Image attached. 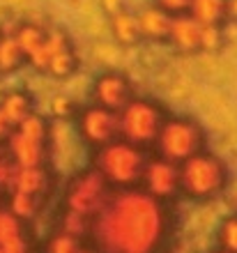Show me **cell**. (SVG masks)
I'll list each match as a JSON object with an SVG mask.
<instances>
[{
	"instance_id": "cell-1",
	"label": "cell",
	"mask_w": 237,
	"mask_h": 253,
	"mask_svg": "<svg viewBox=\"0 0 237 253\" xmlns=\"http://www.w3.org/2000/svg\"><path fill=\"white\" fill-rule=\"evenodd\" d=\"M164 233V203L143 189L113 191L90 226L93 247L99 253H154Z\"/></svg>"
},
{
	"instance_id": "cell-2",
	"label": "cell",
	"mask_w": 237,
	"mask_h": 253,
	"mask_svg": "<svg viewBox=\"0 0 237 253\" xmlns=\"http://www.w3.org/2000/svg\"><path fill=\"white\" fill-rule=\"evenodd\" d=\"M147 161L150 159H145L143 147H136L118 138L115 143L99 147L95 152L93 168H97L104 175L113 189H132L134 184H141Z\"/></svg>"
},
{
	"instance_id": "cell-3",
	"label": "cell",
	"mask_w": 237,
	"mask_h": 253,
	"mask_svg": "<svg viewBox=\"0 0 237 253\" xmlns=\"http://www.w3.org/2000/svg\"><path fill=\"white\" fill-rule=\"evenodd\" d=\"M180 180L189 198H214L226 189L228 170L217 154L200 152L180 164Z\"/></svg>"
},
{
	"instance_id": "cell-4",
	"label": "cell",
	"mask_w": 237,
	"mask_h": 253,
	"mask_svg": "<svg viewBox=\"0 0 237 253\" xmlns=\"http://www.w3.org/2000/svg\"><path fill=\"white\" fill-rule=\"evenodd\" d=\"M166 125L164 111L147 99H132L120 111V138L136 147L154 145Z\"/></svg>"
},
{
	"instance_id": "cell-5",
	"label": "cell",
	"mask_w": 237,
	"mask_h": 253,
	"mask_svg": "<svg viewBox=\"0 0 237 253\" xmlns=\"http://www.w3.org/2000/svg\"><path fill=\"white\" fill-rule=\"evenodd\" d=\"M205 145V133L200 129V125L189 118H171L166 120L164 129L159 133L157 147L159 157L173 161V164H185L187 159L196 157L203 152Z\"/></svg>"
},
{
	"instance_id": "cell-6",
	"label": "cell",
	"mask_w": 237,
	"mask_h": 253,
	"mask_svg": "<svg viewBox=\"0 0 237 253\" xmlns=\"http://www.w3.org/2000/svg\"><path fill=\"white\" fill-rule=\"evenodd\" d=\"M47 122L33 113L26 122H21L14 129L12 138L7 140V152L14 159L16 168H40L47 159Z\"/></svg>"
},
{
	"instance_id": "cell-7",
	"label": "cell",
	"mask_w": 237,
	"mask_h": 253,
	"mask_svg": "<svg viewBox=\"0 0 237 253\" xmlns=\"http://www.w3.org/2000/svg\"><path fill=\"white\" fill-rule=\"evenodd\" d=\"M113 187L106 182V177L99 173L97 168H90L86 173L76 175L67 189L65 196V205L67 212L81 214V216H88L93 219L95 214L106 205V200L111 198Z\"/></svg>"
},
{
	"instance_id": "cell-8",
	"label": "cell",
	"mask_w": 237,
	"mask_h": 253,
	"mask_svg": "<svg viewBox=\"0 0 237 253\" xmlns=\"http://www.w3.org/2000/svg\"><path fill=\"white\" fill-rule=\"evenodd\" d=\"M79 133L88 145L97 150L111 145L120 138V113H113L99 104L83 108L79 115Z\"/></svg>"
},
{
	"instance_id": "cell-9",
	"label": "cell",
	"mask_w": 237,
	"mask_h": 253,
	"mask_svg": "<svg viewBox=\"0 0 237 253\" xmlns=\"http://www.w3.org/2000/svg\"><path fill=\"white\" fill-rule=\"evenodd\" d=\"M141 187H143L145 193H150L152 198L161 200V203L173 198L178 191H182L180 166L173 164V161H168V159H164V157L150 159L147 166H145V170H143Z\"/></svg>"
},
{
	"instance_id": "cell-10",
	"label": "cell",
	"mask_w": 237,
	"mask_h": 253,
	"mask_svg": "<svg viewBox=\"0 0 237 253\" xmlns=\"http://www.w3.org/2000/svg\"><path fill=\"white\" fill-rule=\"evenodd\" d=\"M95 99L99 106L108 108L113 113H120L122 108L134 99L129 81L118 72H106L95 81Z\"/></svg>"
},
{
	"instance_id": "cell-11",
	"label": "cell",
	"mask_w": 237,
	"mask_h": 253,
	"mask_svg": "<svg viewBox=\"0 0 237 253\" xmlns=\"http://www.w3.org/2000/svg\"><path fill=\"white\" fill-rule=\"evenodd\" d=\"M168 42L182 53H196L203 48V26L191 14L173 16L171 40Z\"/></svg>"
},
{
	"instance_id": "cell-12",
	"label": "cell",
	"mask_w": 237,
	"mask_h": 253,
	"mask_svg": "<svg viewBox=\"0 0 237 253\" xmlns=\"http://www.w3.org/2000/svg\"><path fill=\"white\" fill-rule=\"evenodd\" d=\"M139 23H141V35L145 40L152 42L171 40L173 16L168 12H164L161 7H145L139 14Z\"/></svg>"
},
{
	"instance_id": "cell-13",
	"label": "cell",
	"mask_w": 237,
	"mask_h": 253,
	"mask_svg": "<svg viewBox=\"0 0 237 253\" xmlns=\"http://www.w3.org/2000/svg\"><path fill=\"white\" fill-rule=\"evenodd\" d=\"M21 247H23V221L12 210H0V249L5 253H14Z\"/></svg>"
},
{
	"instance_id": "cell-14",
	"label": "cell",
	"mask_w": 237,
	"mask_h": 253,
	"mask_svg": "<svg viewBox=\"0 0 237 253\" xmlns=\"http://www.w3.org/2000/svg\"><path fill=\"white\" fill-rule=\"evenodd\" d=\"M189 14L203 28L219 26L228 16V0H193Z\"/></svg>"
},
{
	"instance_id": "cell-15",
	"label": "cell",
	"mask_w": 237,
	"mask_h": 253,
	"mask_svg": "<svg viewBox=\"0 0 237 253\" xmlns=\"http://www.w3.org/2000/svg\"><path fill=\"white\" fill-rule=\"evenodd\" d=\"M0 111L5 113V118L12 122L14 126H19L21 122H26L28 118L33 115V99H30L26 92L14 90V92L5 94V99L0 104Z\"/></svg>"
},
{
	"instance_id": "cell-16",
	"label": "cell",
	"mask_w": 237,
	"mask_h": 253,
	"mask_svg": "<svg viewBox=\"0 0 237 253\" xmlns=\"http://www.w3.org/2000/svg\"><path fill=\"white\" fill-rule=\"evenodd\" d=\"M48 182V175L44 168H19L14 177V191L28 193V196H42Z\"/></svg>"
},
{
	"instance_id": "cell-17",
	"label": "cell",
	"mask_w": 237,
	"mask_h": 253,
	"mask_svg": "<svg viewBox=\"0 0 237 253\" xmlns=\"http://www.w3.org/2000/svg\"><path fill=\"white\" fill-rule=\"evenodd\" d=\"M23 62H26V53H23L16 35H2L0 37V72L12 74Z\"/></svg>"
},
{
	"instance_id": "cell-18",
	"label": "cell",
	"mask_w": 237,
	"mask_h": 253,
	"mask_svg": "<svg viewBox=\"0 0 237 253\" xmlns=\"http://www.w3.org/2000/svg\"><path fill=\"white\" fill-rule=\"evenodd\" d=\"M113 35L120 44H134L139 42L141 35V23H139V14H129V12H118L113 16Z\"/></svg>"
},
{
	"instance_id": "cell-19",
	"label": "cell",
	"mask_w": 237,
	"mask_h": 253,
	"mask_svg": "<svg viewBox=\"0 0 237 253\" xmlns=\"http://www.w3.org/2000/svg\"><path fill=\"white\" fill-rule=\"evenodd\" d=\"M47 37H48V33L40 30L37 26H21L19 30H16V40H19V44H21V48H23V53H26L28 62L33 60L35 55L42 51Z\"/></svg>"
},
{
	"instance_id": "cell-20",
	"label": "cell",
	"mask_w": 237,
	"mask_h": 253,
	"mask_svg": "<svg viewBox=\"0 0 237 253\" xmlns=\"http://www.w3.org/2000/svg\"><path fill=\"white\" fill-rule=\"evenodd\" d=\"M79 69V58L76 53L72 51V46L65 48V51H60L51 58L47 67V74H51L53 79H67V76H72L74 72Z\"/></svg>"
},
{
	"instance_id": "cell-21",
	"label": "cell",
	"mask_w": 237,
	"mask_h": 253,
	"mask_svg": "<svg viewBox=\"0 0 237 253\" xmlns=\"http://www.w3.org/2000/svg\"><path fill=\"white\" fill-rule=\"evenodd\" d=\"M83 247H81V237L76 235H69L65 230H60L47 242V249L44 253H81Z\"/></svg>"
},
{
	"instance_id": "cell-22",
	"label": "cell",
	"mask_w": 237,
	"mask_h": 253,
	"mask_svg": "<svg viewBox=\"0 0 237 253\" xmlns=\"http://www.w3.org/2000/svg\"><path fill=\"white\" fill-rule=\"evenodd\" d=\"M219 249L237 253V214H231L219 226Z\"/></svg>"
},
{
	"instance_id": "cell-23",
	"label": "cell",
	"mask_w": 237,
	"mask_h": 253,
	"mask_svg": "<svg viewBox=\"0 0 237 253\" xmlns=\"http://www.w3.org/2000/svg\"><path fill=\"white\" fill-rule=\"evenodd\" d=\"M37 205H40V196H28V193L14 191L12 203H9V210H12L21 221H26L37 212Z\"/></svg>"
},
{
	"instance_id": "cell-24",
	"label": "cell",
	"mask_w": 237,
	"mask_h": 253,
	"mask_svg": "<svg viewBox=\"0 0 237 253\" xmlns=\"http://www.w3.org/2000/svg\"><path fill=\"white\" fill-rule=\"evenodd\" d=\"M157 7H161V9L168 12L171 16H182V14L191 12L193 0H157Z\"/></svg>"
},
{
	"instance_id": "cell-25",
	"label": "cell",
	"mask_w": 237,
	"mask_h": 253,
	"mask_svg": "<svg viewBox=\"0 0 237 253\" xmlns=\"http://www.w3.org/2000/svg\"><path fill=\"white\" fill-rule=\"evenodd\" d=\"M51 111L55 118H60V120H67V118H72L74 111H76V106H74V101L69 99V97H53L51 101Z\"/></svg>"
},
{
	"instance_id": "cell-26",
	"label": "cell",
	"mask_w": 237,
	"mask_h": 253,
	"mask_svg": "<svg viewBox=\"0 0 237 253\" xmlns=\"http://www.w3.org/2000/svg\"><path fill=\"white\" fill-rule=\"evenodd\" d=\"M14 129H16V126H14L12 122L7 120V118H5V113L0 111V140H9V138H12Z\"/></svg>"
},
{
	"instance_id": "cell-27",
	"label": "cell",
	"mask_w": 237,
	"mask_h": 253,
	"mask_svg": "<svg viewBox=\"0 0 237 253\" xmlns=\"http://www.w3.org/2000/svg\"><path fill=\"white\" fill-rule=\"evenodd\" d=\"M228 16L237 19V0H228Z\"/></svg>"
},
{
	"instance_id": "cell-28",
	"label": "cell",
	"mask_w": 237,
	"mask_h": 253,
	"mask_svg": "<svg viewBox=\"0 0 237 253\" xmlns=\"http://www.w3.org/2000/svg\"><path fill=\"white\" fill-rule=\"evenodd\" d=\"M212 253H228V251H221V249H219V251H212Z\"/></svg>"
},
{
	"instance_id": "cell-29",
	"label": "cell",
	"mask_w": 237,
	"mask_h": 253,
	"mask_svg": "<svg viewBox=\"0 0 237 253\" xmlns=\"http://www.w3.org/2000/svg\"><path fill=\"white\" fill-rule=\"evenodd\" d=\"M0 74H2V72H0Z\"/></svg>"
}]
</instances>
